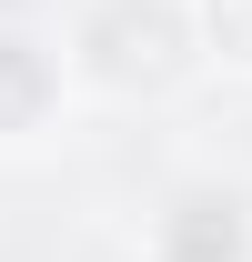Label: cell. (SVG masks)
<instances>
[{
    "label": "cell",
    "mask_w": 252,
    "mask_h": 262,
    "mask_svg": "<svg viewBox=\"0 0 252 262\" xmlns=\"http://www.w3.org/2000/svg\"><path fill=\"white\" fill-rule=\"evenodd\" d=\"M81 61H91V81H111V91H152V81L182 71V20H172L161 0H121V10H101L91 31H81Z\"/></svg>",
    "instance_id": "cell-1"
},
{
    "label": "cell",
    "mask_w": 252,
    "mask_h": 262,
    "mask_svg": "<svg viewBox=\"0 0 252 262\" xmlns=\"http://www.w3.org/2000/svg\"><path fill=\"white\" fill-rule=\"evenodd\" d=\"M212 31H222V51L252 61V0H212Z\"/></svg>",
    "instance_id": "cell-2"
}]
</instances>
